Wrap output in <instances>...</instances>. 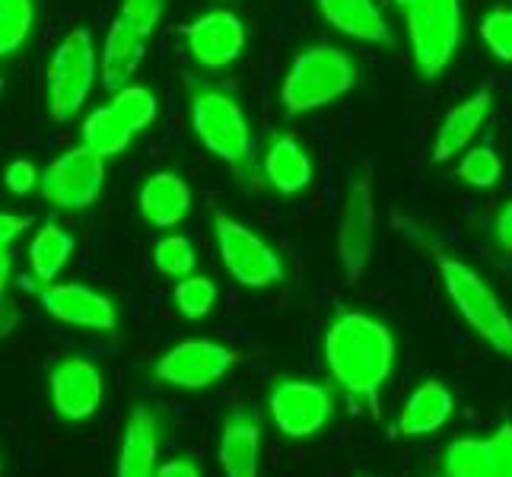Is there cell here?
<instances>
[{"label":"cell","instance_id":"30","mask_svg":"<svg viewBox=\"0 0 512 477\" xmlns=\"http://www.w3.org/2000/svg\"><path fill=\"white\" fill-rule=\"evenodd\" d=\"M481 39L493 51V58L512 64V10L493 7L481 23Z\"/></svg>","mask_w":512,"mask_h":477},{"label":"cell","instance_id":"2","mask_svg":"<svg viewBox=\"0 0 512 477\" xmlns=\"http://www.w3.org/2000/svg\"><path fill=\"white\" fill-rule=\"evenodd\" d=\"M191 128L207 153H214L242 179H252L255 172V144L252 128L242 105L217 90V86L194 83L191 86Z\"/></svg>","mask_w":512,"mask_h":477},{"label":"cell","instance_id":"5","mask_svg":"<svg viewBox=\"0 0 512 477\" xmlns=\"http://www.w3.org/2000/svg\"><path fill=\"white\" fill-rule=\"evenodd\" d=\"M439 274H443L452 306L471 325V331L478 334V338H484L497 353L512 360V318L506 315L493 287L478 271L468 268L465 261L449 258V255H439Z\"/></svg>","mask_w":512,"mask_h":477},{"label":"cell","instance_id":"21","mask_svg":"<svg viewBox=\"0 0 512 477\" xmlns=\"http://www.w3.org/2000/svg\"><path fill=\"white\" fill-rule=\"evenodd\" d=\"M220 468L226 477H258L261 458V423L255 414L226 417L220 433Z\"/></svg>","mask_w":512,"mask_h":477},{"label":"cell","instance_id":"28","mask_svg":"<svg viewBox=\"0 0 512 477\" xmlns=\"http://www.w3.org/2000/svg\"><path fill=\"white\" fill-rule=\"evenodd\" d=\"M455 179H462L471 188L490 191L497 188V182L503 179V159L497 156V150L490 147H474L462 156V163L455 169Z\"/></svg>","mask_w":512,"mask_h":477},{"label":"cell","instance_id":"33","mask_svg":"<svg viewBox=\"0 0 512 477\" xmlns=\"http://www.w3.org/2000/svg\"><path fill=\"white\" fill-rule=\"evenodd\" d=\"M156 477H201V471L191 458H172V462L156 468Z\"/></svg>","mask_w":512,"mask_h":477},{"label":"cell","instance_id":"26","mask_svg":"<svg viewBox=\"0 0 512 477\" xmlns=\"http://www.w3.org/2000/svg\"><path fill=\"white\" fill-rule=\"evenodd\" d=\"M35 26V0H0V61L20 51Z\"/></svg>","mask_w":512,"mask_h":477},{"label":"cell","instance_id":"15","mask_svg":"<svg viewBox=\"0 0 512 477\" xmlns=\"http://www.w3.org/2000/svg\"><path fill=\"white\" fill-rule=\"evenodd\" d=\"M191 58L204 70H223L245 51V26L233 10H207L182 26Z\"/></svg>","mask_w":512,"mask_h":477},{"label":"cell","instance_id":"14","mask_svg":"<svg viewBox=\"0 0 512 477\" xmlns=\"http://www.w3.org/2000/svg\"><path fill=\"white\" fill-rule=\"evenodd\" d=\"M39 306L55 318V322L86 328V331H115L118 328V309L105 293L86 287V284H42Z\"/></svg>","mask_w":512,"mask_h":477},{"label":"cell","instance_id":"6","mask_svg":"<svg viewBox=\"0 0 512 477\" xmlns=\"http://www.w3.org/2000/svg\"><path fill=\"white\" fill-rule=\"evenodd\" d=\"M408 39L420 77L436 80L452 64L462 39V7L458 0H411L404 7Z\"/></svg>","mask_w":512,"mask_h":477},{"label":"cell","instance_id":"17","mask_svg":"<svg viewBox=\"0 0 512 477\" xmlns=\"http://www.w3.org/2000/svg\"><path fill=\"white\" fill-rule=\"evenodd\" d=\"M150 35H153V29L140 26L137 20H131L128 13L118 10V16L109 26V35H105L102 61H99V74H102L105 90L118 93L131 83L140 61H144V55H147Z\"/></svg>","mask_w":512,"mask_h":477},{"label":"cell","instance_id":"24","mask_svg":"<svg viewBox=\"0 0 512 477\" xmlns=\"http://www.w3.org/2000/svg\"><path fill=\"white\" fill-rule=\"evenodd\" d=\"M264 175L274 191L299 194L312 182V159L293 134H277L264 153Z\"/></svg>","mask_w":512,"mask_h":477},{"label":"cell","instance_id":"23","mask_svg":"<svg viewBox=\"0 0 512 477\" xmlns=\"http://www.w3.org/2000/svg\"><path fill=\"white\" fill-rule=\"evenodd\" d=\"M319 10L334 29L350 35V39L369 45L392 42V32H388L376 0H319Z\"/></svg>","mask_w":512,"mask_h":477},{"label":"cell","instance_id":"20","mask_svg":"<svg viewBox=\"0 0 512 477\" xmlns=\"http://www.w3.org/2000/svg\"><path fill=\"white\" fill-rule=\"evenodd\" d=\"M490 102H493V90L490 86H481L474 96H468L465 102H458L455 109H449V115L443 118V125H439L436 140H433V163H449L452 156H458L471 144L474 134L481 131L484 118L490 115Z\"/></svg>","mask_w":512,"mask_h":477},{"label":"cell","instance_id":"7","mask_svg":"<svg viewBox=\"0 0 512 477\" xmlns=\"http://www.w3.org/2000/svg\"><path fill=\"white\" fill-rule=\"evenodd\" d=\"M156 112H160V105H156V96L147 86L128 83L125 90H118L112 96L109 105H102V109L86 115L80 137H83V144L93 147L99 156L112 159L118 153H125L140 131H147L153 125Z\"/></svg>","mask_w":512,"mask_h":477},{"label":"cell","instance_id":"1","mask_svg":"<svg viewBox=\"0 0 512 477\" xmlns=\"http://www.w3.org/2000/svg\"><path fill=\"white\" fill-rule=\"evenodd\" d=\"M325 363L350 404H366L379 420V395L395 366V334L388 325L366 312L338 309L325 334Z\"/></svg>","mask_w":512,"mask_h":477},{"label":"cell","instance_id":"37","mask_svg":"<svg viewBox=\"0 0 512 477\" xmlns=\"http://www.w3.org/2000/svg\"><path fill=\"white\" fill-rule=\"evenodd\" d=\"M430 477H446V474H430Z\"/></svg>","mask_w":512,"mask_h":477},{"label":"cell","instance_id":"11","mask_svg":"<svg viewBox=\"0 0 512 477\" xmlns=\"http://www.w3.org/2000/svg\"><path fill=\"white\" fill-rule=\"evenodd\" d=\"M239 353L229 350L226 344L217 341H201L191 338L169 347L153 366V376L172 385L185 388V392H204V388L217 385L229 369L236 366Z\"/></svg>","mask_w":512,"mask_h":477},{"label":"cell","instance_id":"8","mask_svg":"<svg viewBox=\"0 0 512 477\" xmlns=\"http://www.w3.org/2000/svg\"><path fill=\"white\" fill-rule=\"evenodd\" d=\"M214 236H217L223 268L229 271V277H233L236 284L249 290H264V287H274L277 280H284V264H280L277 252L255 233V229L217 210Z\"/></svg>","mask_w":512,"mask_h":477},{"label":"cell","instance_id":"13","mask_svg":"<svg viewBox=\"0 0 512 477\" xmlns=\"http://www.w3.org/2000/svg\"><path fill=\"white\" fill-rule=\"evenodd\" d=\"M48 395L58 417H64L67 423H80V420H90L99 411L105 382L90 360L67 357L55 363V369L48 373Z\"/></svg>","mask_w":512,"mask_h":477},{"label":"cell","instance_id":"18","mask_svg":"<svg viewBox=\"0 0 512 477\" xmlns=\"http://www.w3.org/2000/svg\"><path fill=\"white\" fill-rule=\"evenodd\" d=\"M156 455H160V417L147 404H137L121 439L115 477H156Z\"/></svg>","mask_w":512,"mask_h":477},{"label":"cell","instance_id":"19","mask_svg":"<svg viewBox=\"0 0 512 477\" xmlns=\"http://www.w3.org/2000/svg\"><path fill=\"white\" fill-rule=\"evenodd\" d=\"M137 207L144 223L156 229L179 226L191 210V188L179 172H153L150 179L140 185Z\"/></svg>","mask_w":512,"mask_h":477},{"label":"cell","instance_id":"3","mask_svg":"<svg viewBox=\"0 0 512 477\" xmlns=\"http://www.w3.org/2000/svg\"><path fill=\"white\" fill-rule=\"evenodd\" d=\"M357 83V64L350 61L347 51L315 45L293 58L290 74L284 77V90H280V102L290 115H306L347 96Z\"/></svg>","mask_w":512,"mask_h":477},{"label":"cell","instance_id":"16","mask_svg":"<svg viewBox=\"0 0 512 477\" xmlns=\"http://www.w3.org/2000/svg\"><path fill=\"white\" fill-rule=\"evenodd\" d=\"M446 477H512V423L490 439H452L443 458Z\"/></svg>","mask_w":512,"mask_h":477},{"label":"cell","instance_id":"36","mask_svg":"<svg viewBox=\"0 0 512 477\" xmlns=\"http://www.w3.org/2000/svg\"><path fill=\"white\" fill-rule=\"evenodd\" d=\"M395 4H398V7L404 10V7H408V4H411V0H395Z\"/></svg>","mask_w":512,"mask_h":477},{"label":"cell","instance_id":"22","mask_svg":"<svg viewBox=\"0 0 512 477\" xmlns=\"http://www.w3.org/2000/svg\"><path fill=\"white\" fill-rule=\"evenodd\" d=\"M455 408L452 392L436 379H427L414 388V395L398 414V433L401 436H430L439 427H446Z\"/></svg>","mask_w":512,"mask_h":477},{"label":"cell","instance_id":"25","mask_svg":"<svg viewBox=\"0 0 512 477\" xmlns=\"http://www.w3.org/2000/svg\"><path fill=\"white\" fill-rule=\"evenodd\" d=\"M70 255H74V236L51 220L42 223V229H35L32 245H29L32 277H39V284H51V280L64 271Z\"/></svg>","mask_w":512,"mask_h":477},{"label":"cell","instance_id":"31","mask_svg":"<svg viewBox=\"0 0 512 477\" xmlns=\"http://www.w3.org/2000/svg\"><path fill=\"white\" fill-rule=\"evenodd\" d=\"M29 229V217L20 214H0V296H4L10 284V268H13V242Z\"/></svg>","mask_w":512,"mask_h":477},{"label":"cell","instance_id":"29","mask_svg":"<svg viewBox=\"0 0 512 477\" xmlns=\"http://www.w3.org/2000/svg\"><path fill=\"white\" fill-rule=\"evenodd\" d=\"M172 303L185 318H204L217 303V284L204 274H188L175 284Z\"/></svg>","mask_w":512,"mask_h":477},{"label":"cell","instance_id":"32","mask_svg":"<svg viewBox=\"0 0 512 477\" xmlns=\"http://www.w3.org/2000/svg\"><path fill=\"white\" fill-rule=\"evenodd\" d=\"M39 182H42V172L35 169V163H29V159H13L4 172V185L13 194H29L32 188H39Z\"/></svg>","mask_w":512,"mask_h":477},{"label":"cell","instance_id":"10","mask_svg":"<svg viewBox=\"0 0 512 477\" xmlns=\"http://www.w3.org/2000/svg\"><path fill=\"white\" fill-rule=\"evenodd\" d=\"M376 239V198H373V169L363 166L353 175L347 201L341 210V229H338V258L350 284L363 277L369 255H373Z\"/></svg>","mask_w":512,"mask_h":477},{"label":"cell","instance_id":"12","mask_svg":"<svg viewBox=\"0 0 512 477\" xmlns=\"http://www.w3.org/2000/svg\"><path fill=\"white\" fill-rule=\"evenodd\" d=\"M277 430L290 439H309L319 433L334 414V395L322 382L280 379L268 398Z\"/></svg>","mask_w":512,"mask_h":477},{"label":"cell","instance_id":"4","mask_svg":"<svg viewBox=\"0 0 512 477\" xmlns=\"http://www.w3.org/2000/svg\"><path fill=\"white\" fill-rule=\"evenodd\" d=\"M99 77V55L93 45V32L86 26H77L67 32L55 55L48 61L45 74V102H48V118L67 125L80 115L93 93V83Z\"/></svg>","mask_w":512,"mask_h":477},{"label":"cell","instance_id":"38","mask_svg":"<svg viewBox=\"0 0 512 477\" xmlns=\"http://www.w3.org/2000/svg\"><path fill=\"white\" fill-rule=\"evenodd\" d=\"M0 90H4V83H0Z\"/></svg>","mask_w":512,"mask_h":477},{"label":"cell","instance_id":"9","mask_svg":"<svg viewBox=\"0 0 512 477\" xmlns=\"http://www.w3.org/2000/svg\"><path fill=\"white\" fill-rule=\"evenodd\" d=\"M105 185V156H99L83 140L77 147L61 153L55 163L42 172V198L58 210H86L93 207Z\"/></svg>","mask_w":512,"mask_h":477},{"label":"cell","instance_id":"35","mask_svg":"<svg viewBox=\"0 0 512 477\" xmlns=\"http://www.w3.org/2000/svg\"><path fill=\"white\" fill-rule=\"evenodd\" d=\"M16 325H20V312H16V306L10 303V299L0 296V341H4L7 334H13Z\"/></svg>","mask_w":512,"mask_h":477},{"label":"cell","instance_id":"27","mask_svg":"<svg viewBox=\"0 0 512 477\" xmlns=\"http://www.w3.org/2000/svg\"><path fill=\"white\" fill-rule=\"evenodd\" d=\"M194 261H198L194 245L182 233H169L153 245V264L163 277H172V280L188 277L194 271Z\"/></svg>","mask_w":512,"mask_h":477},{"label":"cell","instance_id":"34","mask_svg":"<svg viewBox=\"0 0 512 477\" xmlns=\"http://www.w3.org/2000/svg\"><path fill=\"white\" fill-rule=\"evenodd\" d=\"M497 242L506 255H512V201L500 210V217H497Z\"/></svg>","mask_w":512,"mask_h":477}]
</instances>
